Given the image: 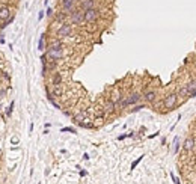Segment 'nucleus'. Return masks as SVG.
<instances>
[{
    "mask_svg": "<svg viewBox=\"0 0 196 184\" xmlns=\"http://www.w3.org/2000/svg\"><path fill=\"white\" fill-rule=\"evenodd\" d=\"M47 56L51 59V60H58V59H60L62 56H63V50H62V44L58 41H54L53 44H51V47L47 50Z\"/></svg>",
    "mask_w": 196,
    "mask_h": 184,
    "instance_id": "1",
    "label": "nucleus"
},
{
    "mask_svg": "<svg viewBox=\"0 0 196 184\" xmlns=\"http://www.w3.org/2000/svg\"><path fill=\"white\" fill-rule=\"evenodd\" d=\"M140 98H142V95L139 94V92H133V94H130L127 98H122L119 103L116 104V106H119L121 109H124V107H128V106H133V104H137L140 101Z\"/></svg>",
    "mask_w": 196,
    "mask_h": 184,
    "instance_id": "2",
    "label": "nucleus"
},
{
    "mask_svg": "<svg viewBox=\"0 0 196 184\" xmlns=\"http://www.w3.org/2000/svg\"><path fill=\"white\" fill-rule=\"evenodd\" d=\"M98 18V9H86V11H83V20L86 21V23H94L95 20Z\"/></svg>",
    "mask_w": 196,
    "mask_h": 184,
    "instance_id": "3",
    "label": "nucleus"
},
{
    "mask_svg": "<svg viewBox=\"0 0 196 184\" xmlns=\"http://www.w3.org/2000/svg\"><path fill=\"white\" fill-rule=\"evenodd\" d=\"M69 17H71V23L72 24H81L83 20V11L81 9H74V11L69 12Z\"/></svg>",
    "mask_w": 196,
    "mask_h": 184,
    "instance_id": "4",
    "label": "nucleus"
},
{
    "mask_svg": "<svg viewBox=\"0 0 196 184\" xmlns=\"http://www.w3.org/2000/svg\"><path fill=\"white\" fill-rule=\"evenodd\" d=\"M176 101H178V95H176V94H171V95H168V97L164 98L163 104H164V107H166L168 110H171V109H173V107L176 106Z\"/></svg>",
    "mask_w": 196,
    "mask_h": 184,
    "instance_id": "5",
    "label": "nucleus"
},
{
    "mask_svg": "<svg viewBox=\"0 0 196 184\" xmlns=\"http://www.w3.org/2000/svg\"><path fill=\"white\" fill-rule=\"evenodd\" d=\"M72 32V27H71V24H67V23H62V26L59 27L58 30V36L59 38H65V36H69Z\"/></svg>",
    "mask_w": 196,
    "mask_h": 184,
    "instance_id": "6",
    "label": "nucleus"
},
{
    "mask_svg": "<svg viewBox=\"0 0 196 184\" xmlns=\"http://www.w3.org/2000/svg\"><path fill=\"white\" fill-rule=\"evenodd\" d=\"M60 6H62V11L69 14L71 11L76 9V2L74 0H62L60 2Z\"/></svg>",
    "mask_w": 196,
    "mask_h": 184,
    "instance_id": "7",
    "label": "nucleus"
},
{
    "mask_svg": "<svg viewBox=\"0 0 196 184\" xmlns=\"http://www.w3.org/2000/svg\"><path fill=\"white\" fill-rule=\"evenodd\" d=\"M9 17H11V9H9L8 6L0 8V21H3V23H5Z\"/></svg>",
    "mask_w": 196,
    "mask_h": 184,
    "instance_id": "8",
    "label": "nucleus"
},
{
    "mask_svg": "<svg viewBox=\"0 0 196 184\" xmlns=\"http://www.w3.org/2000/svg\"><path fill=\"white\" fill-rule=\"evenodd\" d=\"M80 8H81V11L92 9V8H95V0H81V2H80Z\"/></svg>",
    "mask_w": 196,
    "mask_h": 184,
    "instance_id": "9",
    "label": "nucleus"
},
{
    "mask_svg": "<svg viewBox=\"0 0 196 184\" xmlns=\"http://www.w3.org/2000/svg\"><path fill=\"white\" fill-rule=\"evenodd\" d=\"M185 88H187V92H189L187 97H196V81L195 80H192L189 85H185Z\"/></svg>",
    "mask_w": 196,
    "mask_h": 184,
    "instance_id": "10",
    "label": "nucleus"
},
{
    "mask_svg": "<svg viewBox=\"0 0 196 184\" xmlns=\"http://www.w3.org/2000/svg\"><path fill=\"white\" fill-rule=\"evenodd\" d=\"M155 97H157L155 91H148L145 95H143V98H145L146 103H154V101H155Z\"/></svg>",
    "mask_w": 196,
    "mask_h": 184,
    "instance_id": "11",
    "label": "nucleus"
},
{
    "mask_svg": "<svg viewBox=\"0 0 196 184\" xmlns=\"http://www.w3.org/2000/svg\"><path fill=\"white\" fill-rule=\"evenodd\" d=\"M193 147H195V140H193L192 138L185 139V142H184V150H185V151H192V150H193Z\"/></svg>",
    "mask_w": 196,
    "mask_h": 184,
    "instance_id": "12",
    "label": "nucleus"
},
{
    "mask_svg": "<svg viewBox=\"0 0 196 184\" xmlns=\"http://www.w3.org/2000/svg\"><path fill=\"white\" fill-rule=\"evenodd\" d=\"M51 81H53V86H59V85H60V81H62V76H60L59 72H56V74L53 76Z\"/></svg>",
    "mask_w": 196,
    "mask_h": 184,
    "instance_id": "13",
    "label": "nucleus"
},
{
    "mask_svg": "<svg viewBox=\"0 0 196 184\" xmlns=\"http://www.w3.org/2000/svg\"><path fill=\"white\" fill-rule=\"evenodd\" d=\"M115 103H113V101H112V100H110V101H107V103H106V110H107V112H109V113H112V112H113V110H115Z\"/></svg>",
    "mask_w": 196,
    "mask_h": 184,
    "instance_id": "14",
    "label": "nucleus"
},
{
    "mask_svg": "<svg viewBox=\"0 0 196 184\" xmlns=\"http://www.w3.org/2000/svg\"><path fill=\"white\" fill-rule=\"evenodd\" d=\"M56 20L58 21H60V23H63L65 20H67V12H58V15H56Z\"/></svg>",
    "mask_w": 196,
    "mask_h": 184,
    "instance_id": "15",
    "label": "nucleus"
},
{
    "mask_svg": "<svg viewBox=\"0 0 196 184\" xmlns=\"http://www.w3.org/2000/svg\"><path fill=\"white\" fill-rule=\"evenodd\" d=\"M176 95H178V97H187V95H189V92H187V88H185V86H183V88L178 91V94H176Z\"/></svg>",
    "mask_w": 196,
    "mask_h": 184,
    "instance_id": "16",
    "label": "nucleus"
},
{
    "mask_svg": "<svg viewBox=\"0 0 196 184\" xmlns=\"http://www.w3.org/2000/svg\"><path fill=\"white\" fill-rule=\"evenodd\" d=\"M53 95H54V97H60V95H62V91H60L59 86H54V88H53Z\"/></svg>",
    "mask_w": 196,
    "mask_h": 184,
    "instance_id": "17",
    "label": "nucleus"
},
{
    "mask_svg": "<svg viewBox=\"0 0 196 184\" xmlns=\"http://www.w3.org/2000/svg\"><path fill=\"white\" fill-rule=\"evenodd\" d=\"M140 109H145V106H143V104H137V106H134V107L131 109V112L134 113V112H139Z\"/></svg>",
    "mask_w": 196,
    "mask_h": 184,
    "instance_id": "18",
    "label": "nucleus"
},
{
    "mask_svg": "<svg viewBox=\"0 0 196 184\" xmlns=\"http://www.w3.org/2000/svg\"><path fill=\"white\" fill-rule=\"evenodd\" d=\"M142 159H143V156H142V157H139L137 160H134V161H133V163H131V169H134V168L137 166L139 163H140V160H142Z\"/></svg>",
    "mask_w": 196,
    "mask_h": 184,
    "instance_id": "19",
    "label": "nucleus"
},
{
    "mask_svg": "<svg viewBox=\"0 0 196 184\" xmlns=\"http://www.w3.org/2000/svg\"><path fill=\"white\" fill-rule=\"evenodd\" d=\"M12 110H14V101L9 104V107H8V112H6V116H11L12 115Z\"/></svg>",
    "mask_w": 196,
    "mask_h": 184,
    "instance_id": "20",
    "label": "nucleus"
},
{
    "mask_svg": "<svg viewBox=\"0 0 196 184\" xmlns=\"http://www.w3.org/2000/svg\"><path fill=\"white\" fill-rule=\"evenodd\" d=\"M44 36H46V35H42V38L39 39V46H38L39 50H44Z\"/></svg>",
    "mask_w": 196,
    "mask_h": 184,
    "instance_id": "21",
    "label": "nucleus"
},
{
    "mask_svg": "<svg viewBox=\"0 0 196 184\" xmlns=\"http://www.w3.org/2000/svg\"><path fill=\"white\" fill-rule=\"evenodd\" d=\"M62 131L65 133V131H69V133H76V130L74 128H71V127H65V128H62Z\"/></svg>",
    "mask_w": 196,
    "mask_h": 184,
    "instance_id": "22",
    "label": "nucleus"
},
{
    "mask_svg": "<svg viewBox=\"0 0 196 184\" xmlns=\"http://www.w3.org/2000/svg\"><path fill=\"white\" fill-rule=\"evenodd\" d=\"M173 143H175V152H178V138H175V142H173Z\"/></svg>",
    "mask_w": 196,
    "mask_h": 184,
    "instance_id": "23",
    "label": "nucleus"
},
{
    "mask_svg": "<svg viewBox=\"0 0 196 184\" xmlns=\"http://www.w3.org/2000/svg\"><path fill=\"white\" fill-rule=\"evenodd\" d=\"M47 15H53V9H51V8L47 9Z\"/></svg>",
    "mask_w": 196,
    "mask_h": 184,
    "instance_id": "24",
    "label": "nucleus"
},
{
    "mask_svg": "<svg viewBox=\"0 0 196 184\" xmlns=\"http://www.w3.org/2000/svg\"><path fill=\"white\" fill-rule=\"evenodd\" d=\"M74 2H76V3H80L81 0H74Z\"/></svg>",
    "mask_w": 196,
    "mask_h": 184,
    "instance_id": "25",
    "label": "nucleus"
}]
</instances>
